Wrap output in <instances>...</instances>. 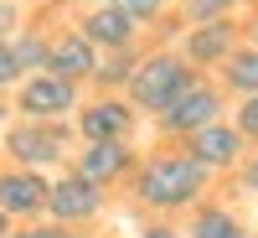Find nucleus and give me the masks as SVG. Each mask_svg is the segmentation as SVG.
I'll use <instances>...</instances> for the list:
<instances>
[{
    "instance_id": "f257e3e1",
    "label": "nucleus",
    "mask_w": 258,
    "mask_h": 238,
    "mask_svg": "<svg viewBox=\"0 0 258 238\" xmlns=\"http://www.w3.org/2000/svg\"><path fill=\"white\" fill-rule=\"evenodd\" d=\"M212 176L186 156V150H160V156H145L129 176V197L155 218H176V212L202 207Z\"/></svg>"
},
{
    "instance_id": "f03ea898",
    "label": "nucleus",
    "mask_w": 258,
    "mask_h": 238,
    "mask_svg": "<svg viewBox=\"0 0 258 238\" xmlns=\"http://www.w3.org/2000/svg\"><path fill=\"white\" fill-rule=\"evenodd\" d=\"M0 150H6V166H26V171H52L73 161L78 135H73V119H16L6 124L0 135Z\"/></svg>"
},
{
    "instance_id": "7ed1b4c3",
    "label": "nucleus",
    "mask_w": 258,
    "mask_h": 238,
    "mask_svg": "<svg viewBox=\"0 0 258 238\" xmlns=\"http://www.w3.org/2000/svg\"><path fill=\"white\" fill-rule=\"evenodd\" d=\"M191 78H197V68H186V57H181L176 47H155V52H140L124 99L135 104V114H150V119H155Z\"/></svg>"
},
{
    "instance_id": "20e7f679",
    "label": "nucleus",
    "mask_w": 258,
    "mask_h": 238,
    "mask_svg": "<svg viewBox=\"0 0 258 238\" xmlns=\"http://www.w3.org/2000/svg\"><path fill=\"white\" fill-rule=\"evenodd\" d=\"M222 109H227V93H222L212 78L197 73V78H191L186 88L155 114V129H160L165 140H186V135H197V129H207V124H217Z\"/></svg>"
},
{
    "instance_id": "39448f33",
    "label": "nucleus",
    "mask_w": 258,
    "mask_h": 238,
    "mask_svg": "<svg viewBox=\"0 0 258 238\" xmlns=\"http://www.w3.org/2000/svg\"><path fill=\"white\" fill-rule=\"evenodd\" d=\"M83 104V88L57 73H26L11 93V114L16 119H73V109Z\"/></svg>"
},
{
    "instance_id": "423d86ee",
    "label": "nucleus",
    "mask_w": 258,
    "mask_h": 238,
    "mask_svg": "<svg viewBox=\"0 0 258 238\" xmlns=\"http://www.w3.org/2000/svg\"><path fill=\"white\" fill-rule=\"evenodd\" d=\"M140 114L124 93H93L73 109V135L78 140H135Z\"/></svg>"
},
{
    "instance_id": "0eeeda50",
    "label": "nucleus",
    "mask_w": 258,
    "mask_h": 238,
    "mask_svg": "<svg viewBox=\"0 0 258 238\" xmlns=\"http://www.w3.org/2000/svg\"><path fill=\"white\" fill-rule=\"evenodd\" d=\"M243 47V21L238 16H222V21H202V26H186L176 36V52L186 57V68H222V62Z\"/></svg>"
},
{
    "instance_id": "6e6552de",
    "label": "nucleus",
    "mask_w": 258,
    "mask_h": 238,
    "mask_svg": "<svg viewBox=\"0 0 258 238\" xmlns=\"http://www.w3.org/2000/svg\"><path fill=\"white\" fill-rule=\"evenodd\" d=\"M103 207H109V192L93 186V181H83L78 171H57L52 186H47V218L62 223V228L93 223V218H103Z\"/></svg>"
},
{
    "instance_id": "1a4fd4ad",
    "label": "nucleus",
    "mask_w": 258,
    "mask_h": 238,
    "mask_svg": "<svg viewBox=\"0 0 258 238\" xmlns=\"http://www.w3.org/2000/svg\"><path fill=\"white\" fill-rule=\"evenodd\" d=\"M135 166H140V156H135V145L129 140H78V150H73V161H68V171H78L83 181H93V186H119V181H129L135 176Z\"/></svg>"
},
{
    "instance_id": "9d476101",
    "label": "nucleus",
    "mask_w": 258,
    "mask_h": 238,
    "mask_svg": "<svg viewBox=\"0 0 258 238\" xmlns=\"http://www.w3.org/2000/svg\"><path fill=\"white\" fill-rule=\"evenodd\" d=\"M181 150H186V156L207 171V176H222V171H238V166H243L248 140L232 129V119H217V124L197 129V135H186V140H181Z\"/></svg>"
},
{
    "instance_id": "9b49d317",
    "label": "nucleus",
    "mask_w": 258,
    "mask_h": 238,
    "mask_svg": "<svg viewBox=\"0 0 258 238\" xmlns=\"http://www.w3.org/2000/svg\"><path fill=\"white\" fill-rule=\"evenodd\" d=\"M47 171H26V166H0V212L16 223H36L47 218Z\"/></svg>"
},
{
    "instance_id": "f8f14e48",
    "label": "nucleus",
    "mask_w": 258,
    "mask_h": 238,
    "mask_svg": "<svg viewBox=\"0 0 258 238\" xmlns=\"http://www.w3.org/2000/svg\"><path fill=\"white\" fill-rule=\"evenodd\" d=\"M73 31L88 41L98 57H103V52H129V47H140V26L114 6V0H109V6H83V16L73 21Z\"/></svg>"
},
{
    "instance_id": "ddd939ff",
    "label": "nucleus",
    "mask_w": 258,
    "mask_h": 238,
    "mask_svg": "<svg viewBox=\"0 0 258 238\" xmlns=\"http://www.w3.org/2000/svg\"><path fill=\"white\" fill-rule=\"evenodd\" d=\"M93 68H98V52H93L73 26L52 36V47H47V73H57V78H68V83L83 88V83L93 78Z\"/></svg>"
},
{
    "instance_id": "4468645a",
    "label": "nucleus",
    "mask_w": 258,
    "mask_h": 238,
    "mask_svg": "<svg viewBox=\"0 0 258 238\" xmlns=\"http://www.w3.org/2000/svg\"><path fill=\"white\" fill-rule=\"evenodd\" d=\"M181 238H248V228L232 207L202 202V207H191V223L181 228Z\"/></svg>"
},
{
    "instance_id": "2eb2a0df",
    "label": "nucleus",
    "mask_w": 258,
    "mask_h": 238,
    "mask_svg": "<svg viewBox=\"0 0 258 238\" xmlns=\"http://www.w3.org/2000/svg\"><path fill=\"white\" fill-rule=\"evenodd\" d=\"M217 88L232 93V99H253L258 93V47L243 41V47L222 62V68H217Z\"/></svg>"
},
{
    "instance_id": "dca6fc26",
    "label": "nucleus",
    "mask_w": 258,
    "mask_h": 238,
    "mask_svg": "<svg viewBox=\"0 0 258 238\" xmlns=\"http://www.w3.org/2000/svg\"><path fill=\"white\" fill-rule=\"evenodd\" d=\"M135 62H140V47H129V52H103L98 68H93V78H88V88H93V93H124L129 78H135Z\"/></svg>"
},
{
    "instance_id": "f3484780",
    "label": "nucleus",
    "mask_w": 258,
    "mask_h": 238,
    "mask_svg": "<svg viewBox=\"0 0 258 238\" xmlns=\"http://www.w3.org/2000/svg\"><path fill=\"white\" fill-rule=\"evenodd\" d=\"M47 47H52V36L36 31V26H21V31L11 36V52H16V62H21L26 73H41V68H47Z\"/></svg>"
},
{
    "instance_id": "a211bd4d",
    "label": "nucleus",
    "mask_w": 258,
    "mask_h": 238,
    "mask_svg": "<svg viewBox=\"0 0 258 238\" xmlns=\"http://www.w3.org/2000/svg\"><path fill=\"white\" fill-rule=\"evenodd\" d=\"M243 0H181V21L186 26H202V21H222V16H238Z\"/></svg>"
},
{
    "instance_id": "6ab92c4d",
    "label": "nucleus",
    "mask_w": 258,
    "mask_h": 238,
    "mask_svg": "<svg viewBox=\"0 0 258 238\" xmlns=\"http://www.w3.org/2000/svg\"><path fill=\"white\" fill-rule=\"evenodd\" d=\"M114 6H119L129 21H135L140 31H145V26H155V21L165 16V0H114Z\"/></svg>"
},
{
    "instance_id": "aec40b11",
    "label": "nucleus",
    "mask_w": 258,
    "mask_h": 238,
    "mask_svg": "<svg viewBox=\"0 0 258 238\" xmlns=\"http://www.w3.org/2000/svg\"><path fill=\"white\" fill-rule=\"evenodd\" d=\"M6 238H78V233L62 228V223H52V218H36V223H16Z\"/></svg>"
},
{
    "instance_id": "412c9836",
    "label": "nucleus",
    "mask_w": 258,
    "mask_h": 238,
    "mask_svg": "<svg viewBox=\"0 0 258 238\" xmlns=\"http://www.w3.org/2000/svg\"><path fill=\"white\" fill-rule=\"evenodd\" d=\"M232 129H238L243 140H258V93H253V99H238V109H232Z\"/></svg>"
},
{
    "instance_id": "4be33fe9",
    "label": "nucleus",
    "mask_w": 258,
    "mask_h": 238,
    "mask_svg": "<svg viewBox=\"0 0 258 238\" xmlns=\"http://www.w3.org/2000/svg\"><path fill=\"white\" fill-rule=\"evenodd\" d=\"M26 78V68L16 62V52H11V41H0V93H16V83Z\"/></svg>"
},
{
    "instance_id": "5701e85b",
    "label": "nucleus",
    "mask_w": 258,
    "mask_h": 238,
    "mask_svg": "<svg viewBox=\"0 0 258 238\" xmlns=\"http://www.w3.org/2000/svg\"><path fill=\"white\" fill-rule=\"evenodd\" d=\"M21 26H26V21H21V6L16 0H0V41H11Z\"/></svg>"
},
{
    "instance_id": "b1692460",
    "label": "nucleus",
    "mask_w": 258,
    "mask_h": 238,
    "mask_svg": "<svg viewBox=\"0 0 258 238\" xmlns=\"http://www.w3.org/2000/svg\"><path fill=\"white\" fill-rule=\"evenodd\" d=\"M238 186L248 192V197H258V150H253V156H243V166H238Z\"/></svg>"
},
{
    "instance_id": "393cba45",
    "label": "nucleus",
    "mask_w": 258,
    "mask_h": 238,
    "mask_svg": "<svg viewBox=\"0 0 258 238\" xmlns=\"http://www.w3.org/2000/svg\"><path fill=\"white\" fill-rule=\"evenodd\" d=\"M135 238H181V228L170 223V218H150L145 228H135Z\"/></svg>"
},
{
    "instance_id": "a878e982",
    "label": "nucleus",
    "mask_w": 258,
    "mask_h": 238,
    "mask_svg": "<svg viewBox=\"0 0 258 238\" xmlns=\"http://www.w3.org/2000/svg\"><path fill=\"white\" fill-rule=\"evenodd\" d=\"M243 36H248V47H258V6H253V16L243 21Z\"/></svg>"
},
{
    "instance_id": "bb28decb",
    "label": "nucleus",
    "mask_w": 258,
    "mask_h": 238,
    "mask_svg": "<svg viewBox=\"0 0 258 238\" xmlns=\"http://www.w3.org/2000/svg\"><path fill=\"white\" fill-rule=\"evenodd\" d=\"M6 124H11V99L0 93V135H6Z\"/></svg>"
},
{
    "instance_id": "cd10ccee",
    "label": "nucleus",
    "mask_w": 258,
    "mask_h": 238,
    "mask_svg": "<svg viewBox=\"0 0 258 238\" xmlns=\"http://www.w3.org/2000/svg\"><path fill=\"white\" fill-rule=\"evenodd\" d=\"M11 233V218H6V212H0V238H6Z\"/></svg>"
},
{
    "instance_id": "c85d7f7f",
    "label": "nucleus",
    "mask_w": 258,
    "mask_h": 238,
    "mask_svg": "<svg viewBox=\"0 0 258 238\" xmlns=\"http://www.w3.org/2000/svg\"><path fill=\"white\" fill-rule=\"evenodd\" d=\"M78 6H109V0H78Z\"/></svg>"
},
{
    "instance_id": "c756f323",
    "label": "nucleus",
    "mask_w": 258,
    "mask_h": 238,
    "mask_svg": "<svg viewBox=\"0 0 258 238\" xmlns=\"http://www.w3.org/2000/svg\"><path fill=\"white\" fill-rule=\"evenodd\" d=\"M248 238H258V233H248Z\"/></svg>"
},
{
    "instance_id": "7c9ffc66",
    "label": "nucleus",
    "mask_w": 258,
    "mask_h": 238,
    "mask_svg": "<svg viewBox=\"0 0 258 238\" xmlns=\"http://www.w3.org/2000/svg\"><path fill=\"white\" fill-rule=\"evenodd\" d=\"M253 6H258V0H253Z\"/></svg>"
},
{
    "instance_id": "2f4dec72",
    "label": "nucleus",
    "mask_w": 258,
    "mask_h": 238,
    "mask_svg": "<svg viewBox=\"0 0 258 238\" xmlns=\"http://www.w3.org/2000/svg\"><path fill=\"white\" fill-rule=\"evenodd\" d=\"M16 6H21V0H16Z\"/></svg>"
}]
</instances>
